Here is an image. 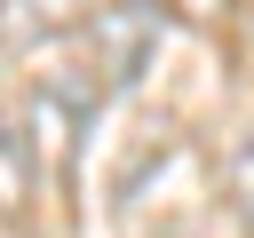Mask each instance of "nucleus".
<instances>
[{
	"mask_svg": "<svg viewBox=\"0 0 254 238\" xmlns=\"http://www.w3.org/2000/svg\"><path fill=\"white\" fill-rule=\"evenodd\" d=\"M159 32H167V8L159 0H103L95 24H87V56L103 71V87H135L159 56Z\"/></svg>",
	"mask_w": 254,
	"mask_h": 238,
	"instance_id": "f257e3e1",
	"label": "nucleus"
},
{
	"mask_svg": "<svg viewBox=\"0 0 254 238\" xmlns=\"http://www.w3.org/2000/svg\"><path fill=\"white\" fill-rule=\"evenodd\" d=\"M16 127H24V143L56 167V175H71V159H79V127H87V95H71V87H32V103L16 111Z\"/></svg>",
	"mask_w": 254,
	"mask_h": 238,
	"instance_id": "f03ea898",
	"label": "nucleus"
},
{
	"mask_svg": "<svg viewBox=\"0 0 254 238\" xmlns=\"http://www.w3.org/2000/svg\"><path fill=\"white\" fill-rule=\"evenodd\" d=\"M159 8H175V16H214L222 0H159Z\"/></svg>",
	"mask_w": 254,
	"mask_h": 238,
	"instance_id": "39448f33",
	"label": "nucleus"
},
{
	"mask_svg": "<svg viewBox=\"0 0 254 238\" xmlns=\"http://www.w3.org/2000/svg\"><path fill=\"white\" fill-rule=\"evenodd\" d=\"M222 198H230V214H238V230L254 238V127L230 143V159H222Z\"/></svg>",
	"mask_w": 254,
	"mask_h": 238,
	"instance_id": "20e7f679",
	"label": "nucleus"
},
{
	"mask_svg": "<svg viewBox=\"0 0 254 238\" xmlns=\"http://www.w3.org/2000/svg\"><path fill=\"white\" fill-rule=\"evenodd\" d=\"M95 8H103V0H8V56L48 48V40H64V32H87Z\"/></svg>",
	"mask_w": 254,
	"mask_h": 238,
	"instance_id": "7ed1b4c3",
	"label": "nucleus"
}]
</instances>
